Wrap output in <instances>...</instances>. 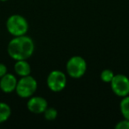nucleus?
Returning a JSON list of instances; mask_svg holds the SVG:
<instances>
[{"instance_id": "nucleus-9", "label": "nucleus", "mask_w": 129, "mask_h": 129, "mask_svg": "<svg viewBox=\"0 0 129 129\" xmlns=\"http://www.w3.org/2000/svg\"><path fill=\"white\" fill-rule=\"evenodd\" d=\"M14 71L16 74H18L20 77L30 75L31 73V67L29 63L27 61V59L23 60H16L14 64Z\"/></svg>"}, {"instance_id": "nucleus-5", "label": "nucleus", "mask_w": 129, "mask_h": 129, "mask_svg": "<svg viewBox=\"0 0 129 129\" xmlns=\"http://www.w3.org/2000/svg\"><path fill=\"white\" fill-rule=\"evenodd\" d=\"M47 86L51 91L60 92L67 87V75L59 70H53L47 77Z\"/></svg>"}, {"instance_id": "nucleus-16", "label": "nucleus", "mask_w": 129, "mask_h": 129, "mask_svg": "<svg viewBox=\"0 0 129 129\" xmlns=\"http://www.w3.org/2000/svg\"><path fill=\"white\" fill-rule=\"evenodd\" d=\"M1 2H6V1H7V0H0Z\"/></svg>"}, {"instance_id": "nucleus-4", "label": "nucleus", "mask_w": 129, "mask_h": 129, "mask_svg": "<svg viewBox=\"0 0 129 129\" xmlns=\"http://www.w3.org/2000/svg\"><path fill=\"white\" fill-rule=\"evenodd\" d=\"M87 71V62L81 56L70 57L67 63V72L74 79L81 78Z\"/></svg>"}, {"instance_id": "nucleus-6", "label": "nucleus", "mask_w": 129, "mask_h": 129, "mask_svg": "<svg viewBox=\"0 0 129 129\" xmlns=\"http://www.w3.org/2000/svg\"><path fill=\"white\" fill-rule=\"evenodd\" d=\"M112 92L119 97H125L129 95V78L124 74H115L111 81Z\"/></svg>"}, {"instance_id": "nucleus-7", "label": "nucleus", "mask_w": 129, "mask_h": 129, "mask_svg": "<svg viewBox=\"0 0 129 129\" xmlns=\"http://www.w3.org/2000/svg\"><path fill=\"white\" fill-rule=\"evenodd\" d=\"M48 107V103L45 98L42 96L29 97L27 103V108L30 112L34 114H43Z\"/></svg>"}, {"instance_id": "nucleus-1", "label": "nucleus", "mask_w": 129, "mask_h": 129, "mask_svg": "<svg viewBox=\"0 0 129 129\" xmlns=\"http://www.w3.org/2000/svg\"><path fill=\"white\" fill-rule=\"evenodd\" d=\"M35 51L34 41L29 36H14L8 43L7 52L8 55L13 59L23 60L28 59Z\"/></svg>"}, {"instance_id": "nucleus-8", "label": "nucleus", "mask_w": 129, "mask_h": 129, "mask_svg": "<svg viewBox=\"0 0 129 129\" xmlns=\"http://www.w3.org/2000/svg\"><path fill=\"white\" fill-rule=\"evenodd\" d=\"M18 80L13 74L7 73L6 75L0 78V89L4 93L9 94L15 91Z\"/></svg>"}, {"instance_id": "nucleus-2", "label": "nucleus", "mask_w": 129, "mask_h": 129, "mask_svg": "<svg viewBox=\"0 0 129 129\" xmlns=\"http://www.w3.org/2000/svg\"><path fill=\"white\" fill-rule=\"evenodd\" d=\"M28 22L22 15H11L6 20V29L13 36H25L28 30Z\"/></svg>"}, {"instance_id": "nucleus-14", "label": "nucleus", "mask_w": 129, "mask_h": 129, "mask_svg": "<svg viewBox=\"0 0 129 129\" xmlns=\"http://www.w3.org/2000/svg\"><path fill=\"white\" fill-rule=\"evenodd\" d=\"M116 129H129V120L124 118L123 120H120L115 125Z\"/></svg>"}, {"instance_id": "nucleus-10", "label": "nucleus", "mask_w": 129, "mask_h": 129, "mask_svg": "<svg viewBox=\"0 0 129 129\" xmlns=\"http://www.w3.org/2000/svg\"><path fill=\"white\" fill-rule=\"evenodd\" d=\"M12 115L11 107L7 104L0 102V124L4 123L9 119Z\"/></svg>"}, {"instance_id": "nucleus-12", "label": "nucleus", "mask_w": 129, "mask_h": 129, "mask_svg": "<svg viewBox=\"0 0 129 129\" xmlns=\"http://www.w3.org/2000/svg\"><path fill=\"white\" fill-rule=\"evenodd\" d=\"M43 117L46 120L49 121H52V120L56 119L57 117V111L54 107H47V109L43 113Z\"/></svg>"}, {"instance_id": "nucleus-3", "label": "nucleus", "mask_w": 129, "mask_h": 129, "mask_svg": "<svg viewBox=\"0 0 129 129\" xmlns=\"http://www.w3.org/2000/svg\"><path fill=\"white\" fill-rule=\"evenodd\" d=\"M37 81L33 76H24L17 82L15 92L21 98H29L35 95L37 90Z\"/></svg>"}, {"instance_id": "nucleus-15", "label": "nucleus", "mask_w": 129, "mask_h": 129, "mask_svg": "<svg viewBox=\"0 0 129 129\" xmlns=\"http://www.w3.org/2000/svg\"><path fill=\"white\" fill-rule=\"evenodd\" d=\"M7 74V67L5 64L0 63V78Z\"/></svg>"}, {"instance_id": "nucleus-13", "label": "nucleus", "mask_w": 129, "mask_h": 129, "mask_svg": "<svg viewBox=\"0 0 129 129\" xmlns=\"http://www.w3.org/2000/svg\"><path fill=\"white\" fill-rule=\"evenodd\" d=\"M114 73L110 69H104V71H102L100 74V79L102 80V81L105 83H111V80L114 77Z\"/></svg>"}, {"instance_id": "nucleus-11", "label": "nucleus", "mask_w": 129, "mask_h": 129, "mask_svg": "<svg viewBox=\"0 0 129 129\" xmlns=\"http://www.w3.org/2000/svg\"><path fill=\"white\" fill-rule=\"evenodd\" d=\"M119 108L124 118L129 120V95L123 97L119 104Z\"/></svg>"}]
</instances>
